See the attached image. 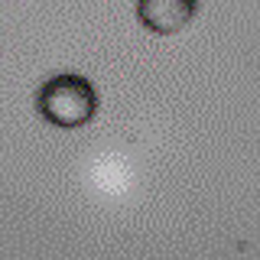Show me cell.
<instances>
[{
  "instance_id": "6da1fadb",
  "label": "cell",
  "mask_w": 260,
  "mask_h": 260,
  "mask_svg": "<svg viewBox=\"0 0 260 260\" xmlns=\"http://www.w3.org/2000/svg\"><path fill=\"white\" fill-rule=\"evenodd\" d=\"M94 88L81 75H55L39 91V111L59 127H78L94 114Z\"/></svg>"
},
{
  "instance_id": "7a4b0ae2",
  "label": "cell",
  "mask_w": 260,
  "mask_h": 260,
  "mask_svg": "<svg viewBox=\"0 0 260 260\" xmlns=\"http://www.w3.org/2000/svg\"><path fill=\"white\" fill-rule=\"evenodd\" d=\"M195 0H140V20L153 32H176L192 20Z\"/></svg>"
}]
</instances>
